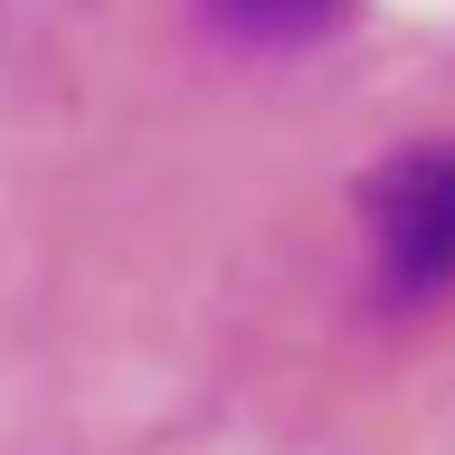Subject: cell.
I'll return each instance as SVG.
<instances>
[{
  "instance_id": "cell-1",
  "label": "cell",
  "mask_w": 455,
  "mask_h": 455,
  "mask_svg": "<svg viewBox=\"0 0 455 455\" xmlns=\"http://www.w3.org/2000/svg\"><path fill=\"white\" fill-rule=\"evenodd\" d=\"M370 266L398 304H427L455 284V142H408L370 171L361 190Z\"/></svg>"
},
{
  "instance_id": "cell-2",
  "label": "cell",
  "mask_w": 455,
  "mask_h": 455,
  "mask_svg": "<svg viewBox=\"0 0 455 455\" xmlns=\"http://www.w3.org/2000/svg\"><path fill=\"white\" fill-rule=\"evenodd\" d=\"M209 10L247 48H304V38H332L351 0H209Z\"/></svg>"
}]
</instances>
